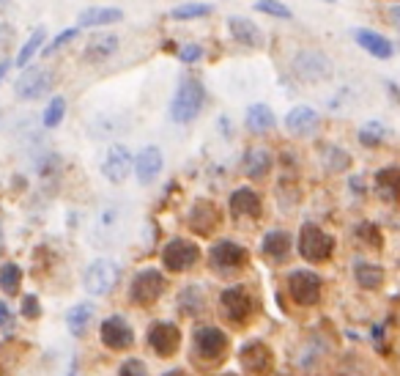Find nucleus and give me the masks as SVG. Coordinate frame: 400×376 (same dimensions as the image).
Masks as SVG:
<instances>
[{
  "mask_svg": "<svg viewBox=\"0 0 400 376\" xmlns=\"http://www.w3.org/2000/svg\"><path fill=\"white\" fill-rule=\"evenodd\" d=\"M99 335H102V343H105L107 349H113V352L129 349V346L135 343V333H132V327L127 324V319H121V316L105 319Z\"/></svg>",
  "mask_w": 400,
  "mask_h": 376,
  "instance_id": "12",
  "label": "nucleus"
},
{
  "mask_svg": "<svg viewBox=\"0 0 400 376\" xmlns=\"http://www.w3.org/2000/svg\"><path fill=\"white\" fill-rule=\"evenodd\" d=\"M376 187L384 201H398L400 198V167H384L376 176Z\"/></svg>",
  "mask_w": 400,
  "mask_h": 376,
  "instance_id": "25",
  "label": "nucleus"
},
{
  "mask_svg": "<svg viewBox=\"0 0 400 376\" xmlns=\"http://www.w3.org/2000/svg\"><path fill=\"white\" fill-rule=\"evenodd\" d=\"M269 363H272V355L261 341H253V343H247L241 349V365L247 371H253V374H263L269 368Z\"/></svg>",
  "mask_w": 400,
  "mask_h": 376,
  "instance_id": "22",
  "label": "nucleus"
},
{
  "mask_svg": "<svg viewBox=\"0 0 400 376\" xmlns=\"http://www.w3.org/2000/svg\"><path fill=\"white\" fill-rule=\"evenodd\" d=\"M20 280H22V272L17 264H3L0 267V286H3V292L14 294L20 289Z\"/></svg>",
  "mask_w": 400,
  "mask_h": 376,
  "instance_id": "32",
  "label": "nucleus"
},
{
  "mask_svg": "<svg viewBox=\"0 0 400 376\" xmlns=\"http://www.w3.org/2000/svg\"><path fill=\"white\" fill-rule=\"evenodd\" d=\"M192 349L195 355L206 363H214L225 355L228 349V335L222 333L219 327H198L195 330V338H192Z\"/></svg>",
  "mask_w": 400,
  "mask_h": 376,
  "instance_id": "8",
  "label": "nucleus"
},
{
  "mask_svg": "<svg viewBox=\"0 0 400 376\" xmlns=\"http://www.w3.org/2000/svg\"><path fill=\"white\" fill-rule=\"evenodd\" d=\"M219 302H222V316H225L228 321H236V324L247 321L250 314H253V297H250V292H247L244 286H231V289H225L222 297H219Z\"/></svg>",
  "mask_w": 400,
  "mask_h": 376,
  "instance_id": "10",
  "label": "nucleus"
},
{
  "mask_svg": "<svg viewBox=\"0 0 400 376\" xmlns=\"http://www.w3.org/2000/svg\"><path fill=\"white\" fill-rule=\"evenodd\" d=\"M228 31H231L233 39L241 44V47H247V50L263 47V33H261V28H258L253 20H247V17H228Z\"/></svg>",
  "mask_w": 400,
  "mask_h": 376,
  "instance_id": "19",
  "label": "nucleus"
},
{
  "mask_svg": "<svg viewBox=\"0 0 400 376\" xmlns=\"http://www.w3.org/2000/svg\"><path fill=\"white\" fill-rule=\"evenodd\" d=\"M55 85V77L50 69H42V66H25V72L20 74V80L14 83V96L20 102H36L47 96Z\"/></svg>",
  "mask_w": 400,
  "mask_h": 376,
  "instance_id": "3",
  "label": "nucleus"
},
{
  "mask_svg": "<svg viewBox=\"0 0 400 376\" xmlns=\"http://www.w3.org/2000/svg\"><path fill=\"white\" fill-rule=\"evenodd\" d=\"M165 376H187V374H184V371H178V368H176V371H168V374H165Z\"/></svg>",
  "mask_w": 400,
  "mask_h": 376,
  "instance_id": "43",
  "label": "nucleus"
},
{
  "mask_svg": "<svg viewBox=\"0 0 400 376\" xmlns=\"http://www.w3.org/2000/svg\"><path fill=\"white\" fill-rule=\"evenodd\" d=\"M354 42H357L365 52H370L373 58H381V61H387V58L395 55V44L389 42L387 36L376 33V31H367V28H357V31H354Z\"/></svg>",
  "mask_w": 400,
  "mask_h": 376,
  "instance_id": "17",
  "label": "nucleus"
},
{
  "mask_svg": "<svg viewBox=\"0 0 400 376\" xmlns=\"http://www.w3.org/2000/svg\"><path fill=\"white\" fill-rule=\"evenodd\" d=\"M206 105V88L198 77H184L170 102V121L173 124H192Z\"/></svg>",
  "mask_w": 400,
  "mask_h": 376,
  "instance_id": "1",
  "label": "nucleus"
},
{
  "mask_svg": "<svg viewBox=\"0 0 400 376\" xmlns=\"http://www.w3.org/2000/svg\"><path fill=\"white\" fill-rule=\"evenodd\" d=\"M200 261V248L190 239H170L162 250V264L170 272H190Z\"/></svg>",
  "mask_w": 400,
  "mask_h": 376,
  "instance_id": "6",
  "label": "nucleus"
},
{
  "mask_svg": "<svg viewBox=\"0 0 400 376\" xmlns=\"http://www.w3.org/2000/svg\"><path fill=\"white\" fill-rule=\"evenodd\" d=\"M211 9L209 3H184V6H176L173 11H170V17L173 20H200V17H209Z\"/></svg>",
  "mask_w": 400,
  "mask_h": 376,
  "instance_id": "31",
  "label": "nucleus"
},
{
  "mask_svg": "<svg viewBox=\"0 0 400 376\" xmlns=\"http://www.w3.org/2000/svg\"><path fill=\"white\" fill-rule=\"evenodd\" d=\"M285 129L296 135V138H310L318 129V113L307 105H296L288 116H285Z\"/></svg>",
  "mask_w": 400,
  "mask_h": 376,
  "instance_id": "18",
  "label": "nucleus"
},
{
  "mask_svg": "<svg viewBox=\"0 0 400 376\" xmlns=\"http://www.w3.org/2000/svg\"><path fill=\"white\" fill-rule=\"evenodd\" d=\"M247 126H250L253 132H266V129H272V126H274L272 107L263 105V102L247 107Z\"/></svg>",
  "mask_w": 400,
  "mask_h": 376,
  "instance_id": "26",
  "label": "nucleus"
},
{
  "mask_svg": "<svg viewBox=\"0 0 400 376\" xmlns=\"http://www.w3.org/2000/svg\"><path fill=\"white\" fill-rule=\"evenodd\" d=\"M291 248H294V239L285 231H269L263 236V255L272 258V261H285Z\"/></svg>",
  "mask_w": 400,
  "mask_h": 376,
  "instance_id": "21",
  "label": "nucleus"
},
{
  "mask_svg": "<svg viewBox=\"0 0 400 376\" xmlns=\"http://www.w3.org/2000/svg\"><path fill=\"white\" fill-rule=\"evenodd\" d=\"M91 316H93V308L88 305V302H80V305H74L69 316H66V324H69V330L74 335H83L85 327H88V321H91Z\"/></svg>",
  "mask_w": 400,
  "mask_h": 376,
  "instance_id": "29",
  "label": "nucleus"
},
{
  "mask_svg": "<svg viewBox=\"0 0 400 376\" xmlns=\"http://www.w3.org/2000/svg\"><path fill=\"white\" fill-rule=\"evenodd\" d=\"M178 58L184 63H198L203 58V47H200V44H184L181 52H178Z\"/></svg>",
  "mask_w": 400,
  "mask_h": 376,
  "instance_id": "37",
  "label": "nucleus"
},
{
  "mask_svg": "<svg viewBox=\"0 0 400 376\" xmlns=\"http://www.w3.org/2000/svg\"><path fill=\"white\" fill-rule=\"evenodd\" d=\"M231 214L233 217H261V198L250 187L236 189L231 195Z\"/></svg>",
  "mask_w": 400,
  "mask_h": 376,
  "instance_id": "20",
  "label": "nucleus"
},
{
  "mask_svg": "<svg viewBox=\"0 0 400 376\" xmlns=\"http://www.w3.org/2000/svg\"><path fill=\"white\" fill-rule=\"evenodd\" d=\"M162 167H165V157H162V148L156 146H146L135 160V173L140 184H151L162 173Z\"/></svg>",
  "mask_w": 400,
  "mask_h": 376,
  "instance_id": "15",
  "label": "nucleus"
},
{
  "mask_svg": "<svg viewBox=\"0 0 400 376\" xmlns=\"http://www.w3.org/2000/svg\"><path fill=\"white\" fill-rule=\"evenodd\" d=\"M124 14L118 9H88L80 14L77 20V28H105V25H113V22H121Z\"/></svg>",
  "mask_w": 400,
  "mask_h": 376,
  "instance_id": "24",
  "label": "nucleus"
},
{
  "mask_svg": "<svg viewBox=\"0 0 400 376\" xmlns=\"http://www.w3.org/2000/svg\"><path fill=\"white\" fill-rule=\"evenodd\" d=\"M85 292L93 297H105L113 292V286L118 283V267L110 258H96L88 270H85Z\"/></svg>",
  "mask_w": 400,
  "mask_h": 376,
  "instance_id": "7",
  "label": "nucleus"
},
{
  "mask_svg": "<svg viewBox=\"0 0 400 376\" xmlns=\"http://www.w3.org/2000/svg\"><path fill=\"white\" fill-rule=\"evenodd\" d=\"M118 47H121V39L115 33H96L85 44L83 58L88 63H105L107 58H113L118 52Z\"/></svg>",
  "mask_w": 400,
  "mask_h": 376,
  "instance_id": "16",
  "label": "nucleus"
},
{
  "mask_svg": "<svg viewBox=\"0 0 400 376\" xmlns=\"http://www.w3.org/2000/svg\"><path fill=\"white\" fill-rule=\"evenodd\" d=\"M64 116H66V99L64 96H52L50 105L44 107V113H42L44 129H55V126H61Z\"/></svg>",
  "mask_w": 400,
  "mask_h": 376,
  "instance_id": "30",
  "label": "nucleus"
},
{
  "mask_svg": "<svg viewBox=\"0 0 400 376\" xmlns=\"http://www.w3.org/2000/svg\"><path fill=\"white\" fill-rule=\"evenodd\" d=\"M354 275H357V283L362 289H379L384 283V270L379 264H370V261H359Z\"/></svg>",
  "mask_w": 400,
  "mask_h": 376,
  "instance_id": "28",
  "label": "nucleus"
},
{
  "mask_svg": "<svg viewBox=\"0 0 400 376\" xmlns=\"http://www.w3.org/2000/svg\"><path fill=\"white\" fill-rule=\"evenodd\" d=\"M247 258H250V253L244 250L241 245H236V242H217L209 253L211 267H214L217 272L241 270V267L247 264Z\"/></svg>",
  "mask_w": 400,
  "mask_h": 376,
  "instance_id": "11",
  "label": "nucleus"
},
{
  "mask_svg": "<svg viewBox=\"0 0 400 376\" xmlns=\"http://www.w3.org/2000/svg\"><path fill=\"white\" fill-rule=\"evenodd\" d=\"M11 39V28L6 22H0V42H8Z\"/></svg>",
  "mask_w": 400,
  "mask_h": 376,
  "instance_id": "39",
  "label": "nucleus"
},
{
  "mask_svg": "<svg viewBox=\"0 0 400 376\" xmlns=\"http://www.w3.org/2000/svg\"><path fill=\"white\" fill-rule=\"evenodd\" d=\"M389 20L395 22V28H398V31H400V6H395V9L389 11Z\"/></svg>",
  "mask_w": 400,
  "mask_h": 376,
  "instance_id": "42",
  "label": "nucleus"
},
{
  "mask_svg": "<svg viewBox=\"0 0 400 376\" xmlns=\"http://www.w3.org/2000/svg\"><path fill=\"white\" fill-rule=\"evenodd\" d=\"M299 253L307 258V261H326L332 253H335V239L321 231L313 223H304L302 233H299Z\"/></svg>",
  "mask_w": 400,
  "mask_h": 376,
  "instance_id": "5",
  "label": "nucleus"
},
{
  "mask_svg": "<svg viewBox=\"0 0 400 376\" xmlns=\"http://www.w3.org/2000/svg\"><path fill=\"white\" fill-rule=\"evenodd\" d=\"M22 314L28 316V319H36V316L42 314V311H39V299H36V297H25V308H22Z\"/></svg>",
  "mask_w": 400,
  "mask_h": 376,
  "instance_id": "38",
  "label": "nucleus"
},
{
  "mask_svg": "<svg viewBox=\"0 0 400 376\" xmlns=\"http://www.w3.org/2000/svg\"><path fill=\"white\" fill-rule=\"evenodd\" d=\"M148 343L159 357L176 355L178 346H181V330L176 324H170V321H156L151 327V333H148Z\"/></svg>",
  "mask_w": 400,
  "mask_h": 376,
  "instance_id": "13",
  "label": "nucleus"
},
{
  "mask_svg": "<svg viewBox=\"0 0 400 376\" xmlns=\"http://www.w3.org/2000/svg\"><path fill=\"white\" fill-rule=\"evenodd\" d=\"M255 9H258V11H263V14L280 17V20H291V9H288V6H282L280 0H258V3H255Z\"/></svg>",
  "mask_w": 400,
  "mask_h": 376,
  "instance_id": "34",
  "label": "nucleus"
},
{
  "mask_svg": "<svg viewBox=\"0 0 400 376\" xmlns=\"http://www.w3.org/2000/svg\"><path fill=\"white\" fill-rule=\"evenodd\" d=\"M381 135H384L381 124H367L365 129H362V132H359V140H362L365 146H379Z\"/></svg>",
  "mask_w": 400,
  "mask_h": 376,
  "instance_id": "35",
  "label": "nucleus"
},
{
  "mask_svg": "<svg viewBox=\"0 0 400 376\" xmlns=\"http://www.w3.org/2000/svg\"><path fill=\"white\" fill-rule=\"evenodd\" d=\"M272 162H274L272 151H266V148H250L244 154V173L250 179H263V176H269Z\"/></svg>",
  "mask_w": 400,
  "mask_h": 376,
  "instance_id": "23",
  "label": "nucleus"
},
{
  "mask_svg": "<svg viewBox=\"0 0 400 376\" xmlns=\"http://www.w3.org/2000/svg\"><path fill=\"white\" fill-rule=\"evenodd\" d=\"M168 289V280H165V275L159 270H143L135 275V280H132V289H129V297H132V302L135 305H154L162 294Z\"/></svg>",
  "mask_w": 400,
  "mask_h": 376,
  "instance_id": "4",
  "label": "nucleus"
},
{
  "mask_svg": "<svg viewBox=\"0 0 400 376\" xmlns=\"http://www.w3.org/2000/svg\"><path fill=\"white\" fill-rule=\"evenodd\" d=\"M118 376H148V368H146V363H143V360L132 357V360H127V363L121 365Z\"/></svg>",
  "mask_w": 400,
  "mask_h": 376,
  "instance_id": "36",
  "label": "nucleus"
},
{
  "mask_svg": "<svg viewBox=\"0 0 400 376\" xmlns=\"http://www.w3.org/2000/svg\"><path fill=\"white\" fill-rule=\"evenodd\" d=\"M8 69H11V61L6 58V61H0V83L6 80V74H8Z\"/></svg>",
  "mask_w": 400,
  "mask_h": 376,
  "instance_id": "40",
  "label": "nucleus"
},
{
  "mask_svg": "<svg viewBox=\"0 0 400 376\" xmlns=\"http://www.w3.org/2000/svg\"><path fill=\"white\" fill-rule=\"evenodd\" d=\"M291 72L302 83H324L332 77L335 66L329 61V55H324L321 50H299L291 58Z\"/></svg>",
  "mask_w": 400,
  "mask_h": 376,
  "instance_id": "2",
  "label": "nucleus"
},
{
  "mask_svg": "<svg viewBox=\"0 0 400 376\" xmlns=\"http://www.w3.org/2000/svg\"><path fill=\"white\" fill-rule=\"evenodd\" d=\"M8 321V305L6 302H0V327Z\"/></svg>",
  "mask_w": 400,
  "mask_h": 376,
  "instance_id": "41",
  "label": "nucleus"
},
{
  "mask_svg": "<svg viewBox=\"0 0 400 376\" xmlns=\"http://www.w3.org/2000/svg\"><path fill=\"white\" fill-rule=\"evenodd\" d=\"M132 165H135L132 151H129L127 146H121V143H115V146H110V151H107L105 162H102V173L107 176V182L121 184L129 176Z\"/></svg>",
  "mask_w": 400,
  "mask_h": 376,
  "instance_id": "14",
  "label": "nucleus"
},
{
  "mask_svg": "<svg viewBox=\"0 0 400 376\" xmlns=\"http://www.w3.org/2000/svg\"><path fill=\"white\" fill-rule=\"evenodd\" d=\"M288 292L294 297V302L299 305H316L321 299V277L316 272L296 270L288 277Z\"/></svg>",
  "mask_w": 400,
  "mask_h": 376,
  "instance_id": "9",
  "label": "nucleus"
},
{
  "mask_svg": "<svg viewBox=\"0 0 400 376\" xmlns=\"http://www.w3.org/2000/svg\"><path fill=\"white\" fill-rule=\"evenodd\" d=\"M44 42H47V31H44V28H36V31L28 36V42L20 47V52H17V61H14V63H17L20 69H25L36 52H42Z\"/></svg>",
  "mask_w": 400,
  "mask_h": 376,
  "instance_id": "27",
  "label": "nucleus"
},
{
  "mask_svg": "<svg viewBox=\"0 0 400 376\" xmlns=\"http://www.w3.org/2000/svg\"><path fill=\"white\" fill-rule=\"evenodd\" d=\"M77 36H80V28H77V25H74V28H66L64 33H58V36H55L52 42L47 44V47H44V50H42V55H44V58H50V55H52V52H58L61 47H66V44H69V42H74Z\"/></svg>",
  "mask_w": 400,
  "mask_h": 376,
  "instance_id": "33",
  "label": "nucleus"
}]
</instances>
